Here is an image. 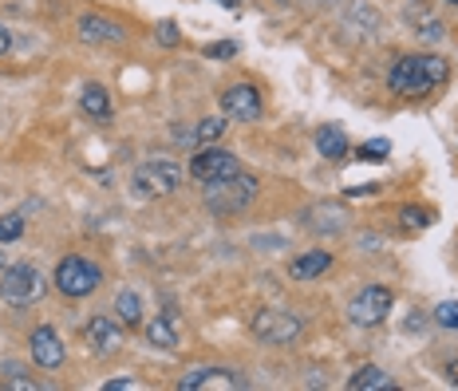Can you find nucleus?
I'll return each instance as SVG.
<instances>
[{
  "instance_id": "a211bd4d",
  "label": "nucleus",
  "mask_w": 458,
  "mask_h": 391,
  "mask_svg": "<svg viewBox=\"0 0 458 391\" xmlns=\"http://www.w3.org/2000/svg\"><path fill=\"white\" fill-rule=\"evenodd\" d=\"M114 312H119V320L127 324V328H139L142 324V297L135 289H123L119 297H114Z\"/></svg>"
},
{
  "instance_id": "5701e85b",
  "label": "nucleus",
  "mask_w": 458,
  "mask_h": 391,
  "mask_svg": "<svg viewBox=\"0 0 458 391\" xmlns=\"http://www.w3.org/2000/svg\"><path fill=\"white\" fill-rule=\"evenodd\" d=\"M24 234V217L21 214H4L0 217V242H16Z\"/></svg>"
},
{
  "instance_id": "6ab92c4d",
  "label": "nucleus",
  "mask_w": 458,
  "mask_h": 391,
  "mask_svg": "<svg viewBox=\"0 0 458 391\" xmlns=\"http://www.w3.org/2000/svg\"><path fill=\"white\" fill-rule=\"evenodd\" d=\"M147 340H150L155 348H178V328H174V324H170L166 317H158V320H150Z\"/></svg>"
},
{
  "instance_id": "7ed1b4c3",
  "label": "nucleus",
  "mask_w": 458,
  "mask_h": 391,
  "mask_svg": "<svg viewBox=\"0 0 458 391\" xmlns=\"http://www.w3.org/2000/svg\"><path fill=\"white\" fill-rule=\"evenodd\" d=\"M257 198V178L237 170L233 178H222V183H206V206L217 209V214H237Z\"/></svg>"
},
{
  "instance_id": "4468645a",
  "label": "nucleus",
  "mask_w": 458,
  "mask_h": 391,
  "mask_svg": "<svg viewBox=\"0 0 458 391\" xmlns=\"http://www.w3.org/2000/svg\"><path fill=\"white\" fill-rule=\"evenodd\" d=\"M328 269H332V253L328 250H309V253H301L297 261L289 265L293 281H317V276H324Z\"/></svg>"
},
{
  "instance_id": "9b49d317",
  "label": "nucleus",
  "mask_w": 458,
  "mask_h": 391,
  "mask_svg": "<svg viewBox=\"0 0 458 391\" xmlns=\"http://www.w3.org/2000/svg\"><path fill=\"white\" fill-rule=\"evenodd\" d=\"M64 356H68V352H64L60 332L47 328V324H40V328L32 332V360H36V364H40L44 371H55V368L64 364Z\"/></svg>"
},
{
  "instance_id": "2f4dec72",
  "label": "nucleus",
  "mask_w": 458,
  "mask_h": 391,
  "mask_svg": "<svg viewBox=\"0 0 458 391\" xmlns=\"http://www.w3.org/2000/svg\"><path fill=\"white\" fill-rule=\"evenodd\" d=\"M217 4H225V8H237V0H217Z\"/></svg>"
},
{
  "instance_id": "b1692460",
  "label": "nucleus",
  "mask_w": 458,
  "mask_h": 391,
  "mask_svg": "<svg viewBox=\"0 0 458 391\" xmlns=\"http://www.w3.org/2000/svg\"><path fill=\"white\" fill-rule=\"evenodd\" d=\"M435 324L458 332V301H443V304H438V309H435Z\"/></svg>"
},
{
  "instance_id": "423d86ee",
  "label": "nucleus",
  "mask_w": 458,
  "mask_h": 391,
  "mask_svg": "<svg viewBox=\"0 0 458 391\" xmlns=\"http://www.w3.org/2000/svg\"><path fill=\"white\" fill-rule=\"evenodd\" d=\"M253 336L261 344H293L301 336V317L297 312H284V309H261L253 317Z\"/></svg>"
},
{
  "instance_id": "6e6552de",
  "label": "nucleus",
  "mask_w": 458,
  "mask_h": 391,
  "mask_svg": "<svg viewBox=\"0 0 458 391\" xmlns=\"http://www.w3.org/2000/svg\"><path fill=\"white\" fill-rule=\"evenodd\" d=\"M237 170H242V162H237L233 150H222V147H209V150H198L194 158H190V174H194V183H222V178H233Z\"/></svg>"
},
{
  "instance_id": "f03ea898",
  "label": "nucleus",
  "mask_w": 458,
  "mask_h": 391,
  "mask_svg": "<svg viewBox=\"0 0 458 391\" xmlns=\"http://www.w3.org/2000/svg\"><path fill=\"white\" fill-rule=\"evenodd\" d=\"M55 289L64 293V297H72V301H80V297H91L95 289H99V281H103V269L95 261H88V257H64L60 265H55Z\"/></svg>"
},
{
  "instance_id": "0eeeda50",
  "label": "nucleus",
  "mask_w": 458,
  "mask_h": 391,
  "mask_svg": "<svg viewBox=\"0 0 458 391\" xmlns=\"http://www.w3.org/2000/svg\"><path fill=\"white\" fill-rule=\"evenodd\" d=\"M178 183H182V170H178V162H170V158H150L135 170V190L147 198L170 194V190H178Z\"/></svg>"
},
{
  "instance_id": "f3484780",
  "label": "nucleus",
  "mask_w": 458,
  "mask_h": 391,
  "mask_svg": "<svg viewBox=\"0 0 458 391\" xmlns=\"http://www.w3.org/2000/svg\"><path fill=\"white\" fill-rule=\"evenodd\" d=\"M348 387L352 391H387V387H395V384H391V376H387L384 368L364 364V368H356V376L348 379Z\"/></svg>"
},
{
  "instance_id": "4be33fe9",
  "label": "nucleus",
  "mask_w": 458,
  "mask_h": 391,
  "mask_svg": "<svg viewBox=\"0 0 458 391\" xmlns=\"http://www.w3.org/2000/svg\"><path fill=\"white\" fill-rule=\"evenodd\" d=\"M4 387H13V391H40V379H28L21 368H4Z\"/></svg>"
},
{
  "instance_id": "dca6fc26",
  "label": "nucleus",
  "mask_w": 458,
  "mask_h": 391,
  "mask_svg": "<svg viewBox=\"0 0 458 391\" xmlns=\"http://www.w3.org/2000/svg\"><path fill=\"white\" fill-rule=\"evenodd\" d=\"M317 150L324 158H332V162L348 158V135H344L336 123H324V127L317 131Z\"/></svg>"
},
{
  "instance_id": "72a5a7b5",
  "label": "nucleus",
  "mask_w": 458,
  "mask_h": 391,
  "mask_svg": "<svg viewBox=\"0 0 458 391\" xmlns=\"http://www.w3.org/2000/svg\"><path fill=\"white\" fill-rule=\"evenodd\" d=\"M451 4H458V0H451Z\"/></svg>"
},
{
  "instance_id": "1a4fd4ad",
  "label": "nucleus",
  "mask_w": 458,
  "mask_h": 391,
  "mask_svg": "<svg viewBox=\"0 0 458 391\" xmlns=\"http://www.w3.org/2000/svg\"><path fill=\"white\" fill-rule=\"evenodd\" d=\"M261 91L253 88V83H233V88H225L222 91V111L229 119H237V123H253V119H261Z\"/></svg>"
},
{
  "instance_id": "c756f323",
  "label": "nucleus",
  "mask_w": 458,
  "mask_h": 391,
  "mask_svg": "<svg viewBox=\"0 0 458 391\" xmlns=\"http://www.w3.org/2000/svg\"><path fill=\"white\" fill-rule=\"evenodd\" d=\"M8 47H13V36H8V28H0V55H8Z\"/></svg>"
},
{
  "instance_id": "473e14b6",
  "label": "nucleus",
  "mask_w": 458,
  "mask_h": 391,
  "mask_svg": "<svg viewBox=\"0 0 458 391\" xmlns=\"http://www.w3.org/2000/svg\"><path fill=\"white\" fill-rule=\"evenodd\" d=\"M0 273H4V261H0Z\"/></svg>"
},
{
  "instance_id": "412c9836",
  "label": "nucleus",
  "mask_w": 458,
  "mask_h": 391,
  "mask_svg": "<svg viewBox=\"0 0 458 391\" xmlns=\"http://www.w3.org/2000/svg\"><path fill=\"white\" fill-rule=\"evenodd\" d=\"M391 155V142L387 139H371L364 147H356V158H368V162H384Z\"/></svg>"
},
{
  "instance_id": "c85d7f7f",
  "label": "nucleus",
  "mask_w": 458,
  "mask_h": 391,
  "mask_svg": "<svg viewBox=\"0 0 458 391\" xmlns=\"http://www.w3.org/2000/svg\"><path fill=\"white\" fill-rule=\"evenodd\" d=\"M139 384L135 379H107V384H103V391H135Z\"/></svg>"
},
{
  "instance_id": "9d476101",
  "label": "nucleus",
  "mask_w": 458,
  "mask_h": 391,
  "mask_svg": "<svg viewBox=\"0 0 458 391\" xmlns=\"http://www.w3.org/2000/svg\"><path fill=\"white\" fill-rule=\"evenodd\" d=\"M182 391H242L245 379L229 368H194L190 376L178 379Z\"/></svg>"
},
{
  "instance_id": "393cba45",
  "label": "nucleus",
  "mask_w": 458,
  "mask_h": 391,
  "mask_svg": "<svg viewBox=\"0 0 458 391\" xmlns=\"http://www.w3.org/2000/svg\"><path fill=\"white\" fill-rule=\"evenodd\" d=\"M225 131V119H202V127L194 131V139L198 142H209V139H217Z\"/></svg>"
},
{
  "instance_id": "a878e982",
  "label": "nucleus",
  "mask_w": 458,
  "mask_h": 391,
  "mask_svg": "<svg viewBox=\"0 0 458 391\" xmlns=\"http://www.w3.org/2000/svg\"><path fill=\"white\" fill-rule=\"evenodd\" d=\"M206 55L209 60H229V55H237V44L233 40H217V44L206 47Z\"/></svg>"
},
{
  "instance_id": "39448f33",
  "label": "nucleus",
  "mask_w": 458,
  "mask_h": 391,
  "mask_svg": "<svg viewBox=\"0 0 458 391\" xmlns=\"http://www.w3.org/2000/svg\"><path fill=\"white\" fill-rule=\"evenodd\" d=\"M391 304H395V297H391L387 285H368V289H360L356 297H352L348 304V320L360 324V328H376V324L387 320Z\"/></svg>"
},
{
  "instance_id": "2eb2a0df",
  "label": "nucleus",
  "mask_w": 458,
  "mask_h": 391,
  "mask_svg": "<svg viewBox=\"0 0 458 391\" xmlns=\"http://www.w3.org/2000/svg\"><path fill=\"white\" fill-rule=\"evenodd\" d=\"M80 111L88 119H111V95H107V88L103 83H88V88L80 91Z\"/></svg>"
},
{
  "instance_id": "bb28decb",
  "label": "nucleus",
  "mask_w": 458,
  "mask_h": 391,
  "mask_svg": "<svg viewBox=\"0 0 458 391\" xmlns=\"http://www.w3.org/2000/svg\"><path fill=\"white\" fill-rule=\"evenodd\" d=\"M158 44H170V47L178 44V24L174 21H162L158 24Z\"/></svg>"
},
{
  "instance_id": "7c9ffc66",
  "label": "nucleus",
  "mask_w": 458,
  "mask_h": 391,
  "mask_svg": "<svg viewBox=\"0 0 458 391\" xmlns=\"http://www.w3.org/2000/svg\"><path fill=\"white\" fill-rule=\"evenodd\" d=\"M446 376H451V384L458 387V360H454V364H451V368H446Z\"/></svg>"
},
{
  "instance_id": "20e7f679",
  "label": "nucleus",
  "mask_w": 458,
  "mask_h": 391,
  "mask_svg": "<svg viewBox=\"0 0 458 391\" xmlns=\"http://www.w3.org/2000/svg\"><path fill=\"white\" fill-rule=\"evenodd\" d=\"M4 281H0V297H4L8 304H36L44 297V289H47V281H44V273L36 269V265H8L4 273Z\"/></svg>"
},
{
  "instance_id": "aec40b11",
  "label": "nucleus",
  "mask_w": 458,
  "mask_h": 391,
  "mask_svg": "<svg viewBox=\"0 0 458 391\" xmlns=\"http://www.w3.org/2000/svg\"><path fill=\"white\" fill-rule=\"evenodd\" d=\"M399 225H403L407 234L427 230V225H431V214H427V209H419V206H403V214H399Z\"/></svg>"
},
{
  "instance_id": "f257e3e1",
  "label": "nucleus",
  "mask_w": 458,
  "mask_h": 391,
  "mask_svg": "<svg viewBox=\"0 0 458 391\" xmlns=\"http://www.w3.org/2000/svg\"><path fill=\"white\" fill-rule=\"evenodd\" d=\"M446 68L443 55H431V52H419V55H399L395 68L387 72V83L395 95H407V99H415V95H427L435 91L438 83H446Z\"/></svg>"
},
{
  "instance_id": "f8f14e48",
  "label": "nucleus",
  "mask_w": 458,
  "mask_h": 391,
  "mask_svg": "<svg viewBox=\"0 0 458 391\" xmlns=\"http://www.w3.org/2000/svg\"><path fill=\"white\" fill-rule=\"evenodd\" d=\"M88 344L95 356H114V352L123 348V328H119V320H111V317H95L88 320Z\"/></svg>"
},
{
  "instance_id": "cd10ccee",
  "label": "nucleus",
  "mask_w": 458,
  "mask_h": 391,
  "mask_svg": "<svg viewBox=\"0 0 458 391\" xmlns=\"http://www.w3.org/2000/svg\"><path fill=\"white\" fill-rule=\"evenodd\" d=\"M415 32L423 36V40H431V44H438V40H443V24H438V21H427L423 28H415Z\"/></svg>"
},
{
  "instance_id": "ddd939ff",
  "label": "nucleus",
  "mask_w": 458,
  "mask_h": 391,
  "mask_svg": "<svg viewBox=\"0 0 458 391\" xmlns=\"http://www.w3.org/2000/svg\"><path fill=\"white\" fill-rule=\"evenodd\" d=\"M123 28L107 16H80V40L88 44H123Z\"/></svg>"
}]
</instances>
